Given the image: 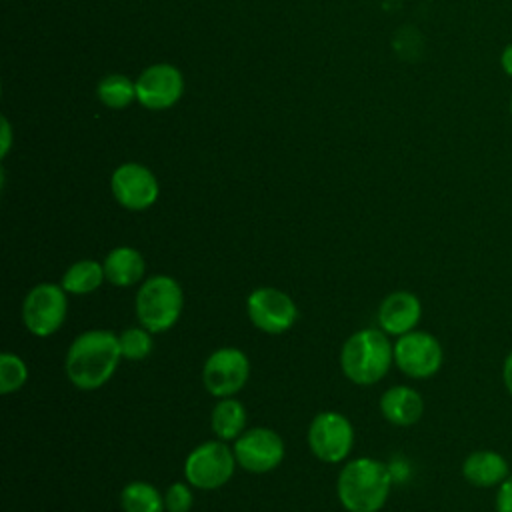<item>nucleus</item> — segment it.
Here are the masks:
<instances>
[{
  "label": "nucleus",
  "mask_w": 512,
  "mask_h": 512,
  "mask_svg": "<svg viewBox=\"0 0 512 512\" xmlns=\"http://www.w3.org/2000/svg\"><path fill=\"white\" fill-rule=\"evenodd\" d=\"M184 92V78L172 64H152L136 78V100L148 110L174 106Z\"/></svg>",
  "instance_id": "ddd939ff"
},
{
  "label": "nucleus",
  "mask_w": 512,
  "mask_h": 512,
  "mask_svg": "<svg viewBox=\"0 0 512 512\" xmlns=\"http://www.w3.org/2000/svg\"><path fill=\"white\" fill-rule=\"evenodd\" d=\"M394 362V344L380 328H362L350 334L340 350L344 376L358 386L380 382Z\"/></svg>",
  "instance_id": "7ed1b4c3"
},
{
  "label": "nucleus",
  "mask_w": 512,
  "mask_h": 512,
  "mask_svg": "<svg viewBox=\"0 0 512 512\" xmlns=\"http://www.w3.org/2000/svg\"><path fill=\"white\" fill-rule=\"evenodd\" d=\"M500 68L506 76L512 78V42H508L500 52Z\"/></svg>",
  "instance_id": "bb28decb"
},
{
  "label": "nucleus",
  "mask_w": 512,
  "mask_h": 512,
  "mask_svg": "<svg viewBox=\"0 0 512 512\" xmlns=\"http://www.w3.org/2000/svg\"><path fill=\"white\" fill-rule=\"evenodd\" d=\"M98 100L112 110H122L136 100V82L124 74H108L96 86Z\"/></svg>",
  "instance_id": "412c9836"
},
{
  "label": "nucleus",
  "mask_w": 512,
  "mask_h": 512,
  "mask_svg": "<svg viewBox=\"0 0 512 512\" xmlns=\"http://www.w3.org/2000/svg\"><path fill=\"white\" fill-rule=\"evenodd\" d=\"M184 308V292L176 278L156 274L146 278L134 298V310L140 326L156 332L170 330Z\"/></svg>",
  "instance_id": "20e7f679"
},
{
  "label": "nucleus",
  "mask_w": 512,
  "mask_h": 512,
  "mask_svg": "<svg viewBox=\"0 0 512 512\" xmlns=\"http://www.w3.org/2000/svg\"><path fill=\"white\" fill-rule=\"evenodd\" d=\"M120 360L118 334L104 328H92L70 342L64 358V372L72 386L90 392L102 388L114 376Z\"/></svg>",
  "instance_id": "f257e3e1"
},
{
  "label": "nucleus",
  "mask_w": 512,
  "mask_h": 512,
  "mask_svg": "<svg viewBox=\"0 0 512 512\" xmlns=\"http://www.w3.org/2000/svg\"><path fill=\"white\" fill-rule=\"evenodd\" d=\"M238 462L234 450L224 440H208L190 450L184 460V478L192 488H222L234 474Z\"/></svg>",
  "instance_id": "39448f33"
},
{
  "label": "nucleus",
  "mask_w": 512,
  "mask_h": 512,
  "mask_svg": "<svg viewBox=\"0 0 512 512\" xmlns=\"http://www.w3.org/2000/svg\"><path fill=\"white\" fill-rule=\"evenodd\" d=\"M250 378L246 352L234 346L214 350L202 366V384L216 398L236 396Z\"/></svg>",
  "instance_id": "9d476101"
},
{
  "label": "nucleus",
  "mask_w": 512,
  "mask_h": 512,
  "mask_svg": "<svg viewBox=\"0 0 512 512\" xmlns=\"http://www.w3.org/2000/svg\"><path fill=\"white\" fill-rule=\"evenodd\" d=\"M246 408L234 396L220 398L210 412V428L218 440H236L246 430Z\"/></svg>",
  "instance_id": "a211bd4d"
},
{
  "label": "nucleus",
  "mask_w": 512,
  "mask_h": 512,
  "mask_svg": "<svg viewBox=\"0 0 512 512\" xmlns=\"http://www.w3.org/2000/svg\"><path fill=\"white\" fill-rule=\"evenodd\" d=\"M392 470L376 458L346 462L336 478V494L346 512H380L390 496Z\"/></svg>",
  "instance_id": "f03ea898"
},
{
  "label": "nucleus",
  "mask_w": 512,
  "mask_h": 512,
  "mask_svg": "<svg viewBox=\"0 0 512 512\" xmlns=\"http://www.w3.org/2000/svg\"><path fill=\"white\" fill-rule=\"evenodd\" d=\"M110 188L116 202L132 212L150 208L160 194V184L154 172L138 162L120 164L112 172Z\"/></svg>",
  "instance_id": "f8f14e48"
},
{
  "label": "nucleus",
  "mask_w": 512,
  "mask_h": 512,
  "mask_svg": "<svg viewBox=\"0 0 512 512\" xmlns=\"http://www.w3.org/2000/svg\"><path fill=\"white\" fill-rule=\"evenodd\" d=\"M118 340H120L122 358L132 360V362H138V360L148 358V356L152 354V348H154L152 332L146 330L144 326H130V328H124V330L118 334Z\"/></svg>",
  "instance_id": "4be33fe9"
},
{
  "label": "nucleus",
  "mask_w": 512,
  "mask_h": 512,
  "mask_svg": "<svg viewBox=\"0 0 512 512\" xmlns=\"http://www.w3.org/2000/svg\"><path fill=\"white\" fill-rule=\"evenodd\" d=\"M508 460L496 450H474L462 462V476L476 488H498L510 476Z\"/></svg>",
  "instance_id": "2eb2a0df"
},
{
  "label": "nucleus",
  "mask_w": 512,
  "mask_h": 512,
  "mask_svg": "<svg viewBox=\"0 0 512 512\" xmlns=\"http://www.w3.org/2000/svg\"><path fill=\"white\" fill-rule=\"evenodd\" d=\"M28 380L26 362L14 352L0 354V392L4 396L18 392Z\"/></svg>",
  "instance_id": "5701e85b"
},
{
  "label": "nucleus",
  "mask_w": 512,
  "mask_h": 512,
  "mask_svg": "<svg viewBox=\"0 0 512 512\" xmlns=\"http://www.w3.org/2000/svg\"><path fill=\"white\" fill-rule=\"evenodd\" d=\"M2 132H4V140H2V156H6L8 146H10V126H8V120H6V118H2Z\"/></svg>",
  "instance_id": "cd10ccee"
},
{
  "label": "nucleus",
  "mask_w": 512,
  "mask_h": 512,
  "mask_svg": "<svg viewBox=\"0 0 512 512\" xmlns=\"http://www.w3.org/2000/svg\"><path fill=\"white\" fill-rule=\"evenodd\" d=\"M232 450L238 466L250 474H266L276 470L286 454L282 436L266 426L244 430L234 440Z\"/></svg>",
  "instance_id": "9b49d317"
},
{
  "label": "nucleus",
  "mask_w": 512,
  "mask_h": 512,
  "mask_svg": "<svg viewBox=\"0 0 512 512\" xmlns=\"http://www.w3.org/2000/svg\"><path fill=\"white\" fill-rule=\"evenodd\" d=\"M104 274L106 282L118 288H128L138 282H142L144 272H146V260L144 256L132 248V246H116L112 248L104 262Z\"/></svg>",
  "instance_id": "f3484780"
},
{
  "label": "nucleus",
  "mask_w": 512,
  "mask_h": 512,
  "mask_svg": "<svg viewBox=\"0 0 512 512\" xmlns=\"http://www.w3.org/2000/svg\"><path fill=\"white\" fill-rule=\"evenodd\" d=\"M494 508L496 512H512V474L496 488Z\"/></svg>",
  "instance_id": "393cba45"
},
{
  "label": "nucleus",
  "mask_w": 512,
  "mask_h": 512,
  "mask_svg": "<svg viewBox=\"0 0 512 512\" xmlns=\"http://www.w3.org/2000/svg\"><path fill=\"white\" fill-rule=\"evenodd\" d=\"M308 446L320 462H344L354 446L352 422L334 410L316 414L308 426Z\"/></svg>",
  "instance_id": "0eeeda50"
},
{
  "label": "nucleus",
  "mask_w": 512,
  "mask_h": 512,
  "mask_svg": "<svg viewBox=\"0 0 512 512\" xmlns=\"http://www.w3.org/2000/svg\"><path fill=\"white\" fill-rule=\"evenodd\" d=\"M68 292L62 288V284L54 282H40L28 294L22 302V322L26 330L38 338H48L56 334L68 312Z\"/></svg>",
  "instance_id": "423d86ee"
},
{
  "label": "nucleus",
  "mask_w": 512,
  "mask_h": 512,
  "mask_svg": "<svg viewBox=\"0 0 512 512\" xmlns=\"http://www.w3.org/2000/svg\"><path fill=\"white\" fill-rule=\"evenodd\" d=\"M510 116H512V94H510Z\"/></svg>",
  "instance_id": "c85d7f7f"
},
{
  "label": "nucleus",
  "mask_w": 512,
  "mask_h": 512,
  "mask_svg": "<svg viewBox=\"0 0 512 512\" xmlns=\"http://www.w3.org/2000/svg\"><path fill=\"white\" fill-rule=\"evenodd\" d=\"M102 282H106L104 266H102V262H96L92 258L72 262L60 280L62 288L74 296L90 294V292L98 290L102 286Z\"/></svg>",
  "instance_id": "6ab92c4d"
},
{
  "label": "nucleus",
  "mask_w": 512,
  "mask_h": 512,
  "mask_svg": "<svg viewBox=\"0 0 512 512\" xmlns=\"http://www.w3.org/2000/svg\"><path fill=\"white\" fill-rule=\"evenodd\" d=\"M422 318V302L414 292H390L378 306V328L388 336H402L416 330Z\"/></svg>",
  "instance_id": "4468645a"
},
{
  "label": "nucleus",
  "mask_w": 512,
  "mask_h": 512,
  "mask_svg": "<svg viewBox=\"0 0 512 512\" xmlns=\"http://www.w3.org/2000/svg\"><path fill=\"white\" fill-rule=\"evenodd\" d=\"M502 382H504L506 392H508L510 398H512V350L506 354L504 364H502Z\"/></svg>",
  "instance_id": "a878e982"
},
{
  "label": "nucleus",
  "mask_w": 512,
  "mask_h": 512,
  "mask_svg": "<svg viewBox=\"0 0 512 512\" xmlns=\"http://www.w3.org/2000/svg\"><path fill=\"white\" fill-rule=\"evenodd\" d=\"M188 482H172L164 492V508L166 512H190L194 494Z\"/></svg>",
  "instance_id": "b1692460"
},
{
  "label": "nucleus",
  "mask_w": 512,
  "mask_h": 512,
  "mask_svg": "<svg viewBox=\"0 0 512 512\" xmlns=\"http://www.w3.org/2000/svg\"><path fill=\"white\" fill-rule=\"evenodd\" d=\"M246 314L254 328L264 334H284L298 320V306L284 290L260 286L246 298Z\"/></svg>",
  "instance_id": "6e6552de"
},
{
  "label": "nucleus",
  "mask_w": 512,
  "mask_h": 512,
  "mask_svg": "<svg viewBox=\"0 0 512 512\" xmlns=\"http://www.w3.org/2000/svg\"><path fill=\"white\" fill-rule=\"evenodd\" d=\"M444 362V350L436 336L424 330H412L394 342V364L402 374L414 380H426L438 374Z\"/></svg>",
  "instance_id": "1a4fd4ad"
},
{
  "label": "nucleus",
  "mask_w": 512,
  "mask_h": 512,
  "mask_svg": "<svg viewBox=\"0 0 512 512\" xmlns=\"http://www.w3.org/2000/svg\"><path fill=\"white\" fill-rule=\"evenodd\" d=\"M120 506L124 512H164V494L144 480L128 482L120 492Z\"/></svg>",
  "instance_id": "aec40b11"
},
{
  "label": "nucleus",
  "mask_w": 512,
  "mask_h": 512,
  "mask_svg": "<svg viewBox=\"0 0 512 512\" xmlns=\"http://www.w3.org/2000/svg\"><path fill=\"white\" fill-rule=\"evenodd\" d=\"M380 412L394 426H412L424 414V398L412 386H392L380 396Z\"/></svg>",
  "instance_id": "dca6fc26"
}]
</instances>
